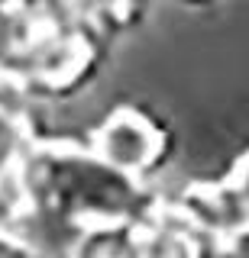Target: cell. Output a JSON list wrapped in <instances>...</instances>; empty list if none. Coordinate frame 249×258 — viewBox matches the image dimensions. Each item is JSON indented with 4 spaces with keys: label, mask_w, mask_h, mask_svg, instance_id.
I'll return each instance as SVG.
<instances>
[{
    "label": "cell",
    "mask_w": 249,
    "mask_h": 258,
    "mask_svg": "<svg viewBox=\"0 0 249 258\" xmlns=\"http://www.w3.org/2000/svg\"><path fill=\"white\" fill-rule=\"evenodd\" d=\"M107 152L117 165L136 168V165H146L156 152V136L146 123L133 116H123L120 123L107 133Z\"/></svg>",
    "instance_id": "7a4b0ae2"
},
{
    "label": "cell",
    "mask_w": 249,
    "mask_h": 258,
    "mask_svg": "<svg viewBox=\"0 0 249 258\" xmlns=\"http://www.w3.org/2000/svg\"><path fill=\"white\" fill-rule=\"evenodd\" d=\"M211 207H214V223L220 229L227 232L249 229V155L236 168V174L211 194Z\"/></svg>",
    "instance_id": "6da1fadb"
}]
</instances>
